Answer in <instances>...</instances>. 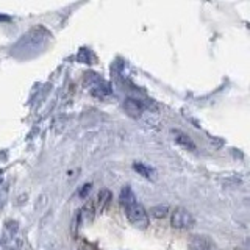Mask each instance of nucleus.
Listing matches in <instances>:
<instances>
[{
    "label": "nucleus",
    "mask_w": 250,
    "mask_h": 250,
    "mask_svg": "<svg viewBox=\"0 0 250 250\" xmlns=\"http://www.w3.org/2000/svg\"><path fill=\"white\" fill-rule=\"evenodd\" d=\"M121 203L122 207L125 209V214H127L128 221L138 227V229L144 230L147 229L148 225V214L146 208L141 205V203L138 202L135 192H133V189L130 186H124L122 191H121Z\"/></svg>",
    "instance_id": "obj_1"
},
{
    "label": "nucleus",
    "mask_w": 250,
    "mask_h": 250,
    "mask_svg": "<svg viewBox=\"0 0 250 250\" xmlns=\"http://www.w3.org/2000/svg\"><path fill=\"white\" fill-rule=\"evenodd\" d=\"M133 169H135L139 175H143V177H146V178H153V175H155V170L150 167V166H146L144 163H133Z\"/></svg>",
    "instance_id": "obj_6"
},
{
    "label": "nucleus",
    "mask_w": 250,
    "mask_h": 250,
    "mask_svg": "<svg viewBox=\"0 0 250 250\" xmlns=\"http://www.w3.org/2000/svg\"><path fill=\"white\" fill-rule=\"evenodd\" d=\"M170 224H172V227H175V229L188 230V229H192V227L195 225V219L188 209L178 207L172 211Z\"/></svg>",
    "instance_id": "obj_2"
},
{
    "label": "nucleus",
    "mask_w": 250,
    "mask_h": 250,
    "mask_svg": "<svg viewBox=\"0 0 250 250\" xmlns=\"http://www.w3.org/2000/svg\"><path fill=\"white\" fill-rule=\"evenodd\" d=\"M91 186H92L91 183H86V185H83V186H82V189L78 191V195H80V197H83V199H84L86 195L89 194V191H91Z\"/></svg>",
    "instance_id": "obj_11"
},
{
    "label": "nucleus",
    "mask_w": 250,
    "mask_h": 250,
    "mask_svg": "<svg viewBox=\"0 0 250 250\" xmlns=\"http://www.w3.org/2000/svg\"><path fill=\"white\" fill-rule=\"evenodd\" d=\"M0 21H10V18H8V16H2V14H0Z\"/></svg>",
    "instance_id": "obj_12"
},
{
    "label": "nucleus",
    "mask_w": 250,
    "mask_h": 250,
    "mask_svg": "<svg viewBox=\"0 0 250 250\" xmlns=\"http://www.w3.org/2000/svg\"><path fill=\"white\" fill-rule=\"evenodd\" d=\"M6 194H8V189H6V185H3L0 182V208L5 205L6 202Z\"/></svg>",
    "instance_id": "obj_10"
},
{
    "label": "nucleus",
    "mask_w": 250,
    "mask_h": 250,
    "mask_svg": "<svg viewBox=\"0 0 250 250\" xmlns=\"http://www.w3.org/2000/svg\"><path fill=\"white\" fill-rule=\"evenodd\" d=\"M174 133V139H175V143L178 144V146H182L183 148H186V150H191V152H194L195 148V144H194V141L188 136V135H185V133H182V131H172Z\"/></svg>",
    "instance_id": "obj_5"
},
{
    "label": "nucleus",
    "mask_w": 250,
    "mask_h": 250,
    "mask_svg": "<svg viewBox=\"0 0 250 250\" xmlns=\"http://www.w3.org/2000/svg\"><path fill=\"white\" fill-rule=\"evenodd\" d=\"M109 92H111V89H109V86L106 83H102V84L97 83V84H94L92 88H91V94H92V96L99 97V99L108 96Z\"/></svg>",
    "instance_id": "obj_7"
},
{
    "label": "nucleus",
    "mask_w": 250,
    "mask_h": 250,
    "mask_svg": "<svg viewBox=\"0 0 250 250\" xmlns=\"http://www.w3.org/2000/svg\"><path fill=\"white\" fill-rule=\"evenodd\" d=\"M189 249L191 250H217L214 242L208 236H203V234H195V236L191 238Z\"/></svg>",
    "instance_id": "obj_3"
},
{
    "label": "nucleus",
    "mask_w": 250,
    "mask_h": 250,
    "mask_svg": "<svg viewBox=\"0 0 250 250\" xmlns=\"http://www.w3.org/2000/svg\"><path fill=\"white\" fill-rule=\"evenodd\" d=\"M124 109L130 117H139L141 113L144 111V104L141 100L135 99V97H127L124 100Z\"/></svg>",
    "instance_id": "obj_4"
},
{
    "label": "nucleus",
    "mask_w": 250,
    "mask_h": 250,
    "mask_svg": "<svg viewBox=\"0 0 250 250\" xmlns=\"http://www.w3.org/2000/svg\"><path fill=\"white\" fill-rule=\"evenodd\" d=\"M109 200H111V192H109L108 189H104V191L99 192V208H100V211L108 205Z\"/></svg>",
    "instance_id": "obj_8"
},
{
    "label": "nucleus",
    "mask_w": 250,
    "mask_h": 250,
    "mask_svg": "<svg viewBox=\"0 0 250 250\" xmlns=\"http://www.w3.org/2000/svg\"><path fill=\"white\" fill-rule=\"evenodd\" d=\"M150 213H152L153 217L161 219V217H166V216L169 214V208H167L166 205H156V207H153V208L150 209Z\"/></svg>",
    "instance_id": "obj_9"
}]
</instances>
